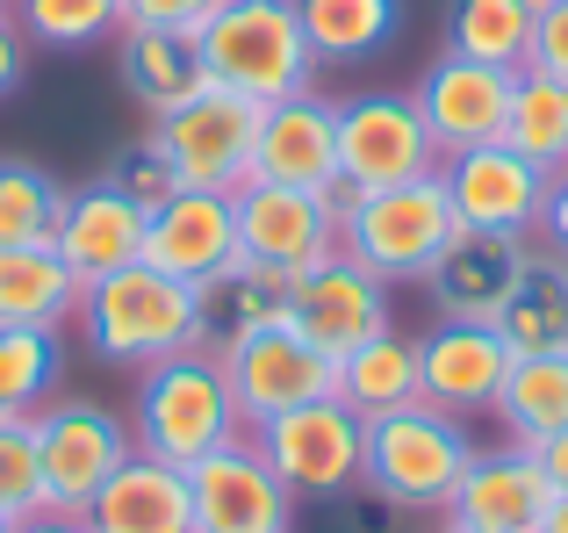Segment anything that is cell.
Segmentation results:
<instances>
[{
	"label": "cell",
	"instance_id": "cell-41",
	"mask_svg": "<svg viewBox=\"0 0 568 533\" xmlns=\"http://www.w3.org/2000/svg\"><path fill=\"white\" fill-rule=\"evenodd\" d=\"M532 454H540V469H547V483H555V491H568V425H561V433H555V440H540V447H532Z\"/></svg>",
	"mask_w": 568,
	"mask_h": 533
},
{
	"label": "cell",
	"instance_id": "cell-45",
	"mask_svg": "<svg viewBox=\"0 0 568 533\" xmlns=\"http://www.w3.org/2000/svg\"><path fill=\"white\" fill-rule=\"evenodd\" d=\"M0 14H8V0H0Z\"/></svg>",
	"mask_w": 568,
	"mask_h": 533
},
{
	"label": "cell",
	"instance_id": "cell-19",
	"mask_svg": "<svg viewBox=\"0 0 568 533\" xmlns=\"http://www.w3.org/2000/svg\"><path fill=\"white\" fill-rule=\"evenodd\" d=\"M288 324L310 339L317 353H332V361H346L353 346H367L375 332H388V281L367 274L361 260L332 253L324 266H310L303 281H295V310Z\"/></svg>",
	"mask_w": 568,
	"mask_h": 533
},
{
	"label": "cell",
	"instance_id": "cell-17",
	"mask_svg": "<svg viewBox=\"0 0 568 533\" xmlns=\"http://www.w3.org/2000/svg\"><path fill=\"white\" fill-rule=\"evenodd\" d=\"M547 505H555V483H547L540 454L504 440V447H475L468 476L439 520L454 533H532L547 520Z\"/></svg>",
	"mask_w": 568,
	"mask_h": 533
},
{
	"label": "cell",
	"instance_id": "cell-30",
	"mask_svg": "<svg viewBox=\"0 0 568 533\" xmlns=\"http://www.w3.org/2000/svg\"><path fill=\"white\" fill-rule=\"evenodd\" d=\"M532 22H540V0H454L446 8V51L483 58V66H504V72H526Z\"/></svg>",
	"mask_w": 568,
	"mask_h": 533
},
{
	"label": "cell",
	"instance_id": "cell-37",
	"mask_svg": "<svg viewBox=\"0 0 568 533\" xmlns=\"http://www.w3.org/2000/svg\"><path fill=\"white\" fill-rule=\"evenodd\" d=\"M209 14H216V0H123V22L173 29V37H194Z\"/></svg>",
	"mask_w": 568,
	"mask_h": 533
},
{
	"label": "cell",
	"instance_id": "cell-16",
	"mask_svg": "<svg viewBox=\"0 0 568 533\" xmlns=\"http://www.w3.org/2000/svg\"><path fill=\"white\" fill-rule=\"evenodd\" d=\"M252 181L274 188H310V195H338V101L317 87L260 109V144H252Z\"/></svg>",
	"mask_w": 568,
	"mask_h": 533
},
{
	"label": "cell",
	"instance_id": "cell-25",
	"mask_svg": "<svg viewBox=\"0 0 568 533\" xmlns=\"http://www.w3.org/2000/svg\"><path fill=\"white\" fill-rule=\"evenodd\" d=\"M497 332L511 353H568V260L561 253H532L518 260V281L497 310Z\"/></svg>",
	"mask_w": 568,
	"mask_h": 533
},
{
	"label": "cell",
	"instance_id": "cell-36",
	"mask_svg": "<svg viewBox=\"0 0 568 533\" xmlns=\"http://www.w3.org/2000/svg\"><path fill=\"white\" fill-rule=\"evenodd\" d=\"M109 181L123 188V195L138 202V210H159V202H173V195H181V167H173V159L159 152L152 138H144V144H130V152L115 159V173H109Z\"/></svg>",
	"mask_w": 568,
	"mask_h": 533
},
{
	"label": "cell",
	"instance_id": "cell-35",
	"mask_svg": "<svg viewBox=\"0 0 568 533\" xmlns=\"http://www.w3.org/2000/svg\"><path fill=\"white\" fill-rule=\"evenodd\" d=\"M0 512H8V520H37L43 512L37 425L29 419H0Z\"/></svg>",
	"mask_w": 568,
	"mask_h": 533
},
{
	"label": "cell",
	"instance_id": "cell-4",
	"mask_svg": "<svg viewBox=\"0 0 568 533\" xmlns=\"http://www.w3.org/2000/svg\"><path fill=\"white\" fill-rule=\"evenodd\" d=\"M475 462V440L460 419H446L439 404H403L367 419V454H361V491H375L396 512H446Z\"/></svg>",
	"mask_w": 568,
	"mask_h": 533
},
{
	"label": "cell",
	"instance_id": "cell-18",
	"mask_svg": "<svg viewBox=\"0 0 568 533\" xmlns=\"http://www.w3.org/2000/svg\"><path fill=\"white\" fill-rule=\"evenodd\" d=\"M237 210L231 195H209V188H181L173 202L144 210V266L187 281V289H209L223 266H237Z\"/></svg>",
	"mask_w": 568,
	"mask_h": 533
},
{
	"label": "cell",
	"instance_id": "cell-24",
	"mask_svg": "<svg viewBox=\"0 0 568 533\" xmlns=\"http://www.w3.org/2000/svg\"><path fill=\"white\" fill-rule=\"evenodd\" d=\"M115 72L123 87L138 94V109L152 115H173L181 101L202 94V58H194V37H173V29H144V22H123V51H115Z\"/></svg>",
	"mask_w": 568,
	"mask_h": 533
},
{
	"label": "cell",
	"instance_id": "cell-29",
	"mask_svg": "<svg viewBox=\"0 0 568 533\" xmlns=\"http://www.w3.org/2000/svg\"><path fill=\"white\" fill-rule=\"evenodd\" d=\"M338 404H353L361 419L417 404V339H403L396 324H388L367 346H353L346 361H338Z\"/></svg>",
	"mask_w": 568,
	"mask_h": 533
},
{
	"label": "cell",
	"instance_id": "cell-40",
	"mask_svg": "<svg viewBox=\"0 0 568 533\" xmlns=\"http://www.w3.org/2000/svg\"><path fill=\"white\" fill-rule=\"evenodd\" d=\"M22 72H29V37L14 29V14H0V101L22 87Z\"/></svg>",
	"mask_w": 568,
	"mask_h": 533
},
{
	"label": "cell",
	"instance_id": "cell-38",
	"mask_svg": "<svg viewBox=\"0 0 568 533\" xmlns=\"http://www.w3.org/2000/svg\"><path fill=\"white\" fill-rule=\"evenodd\" d=\"M532 72H555L568 80V0H540V22H532Z\"/></svg>",
	"mask_w": 568,
	"mask_h": 533
},
{
	"label": "cell",
	"instance_id": "cell-6",
	"mask_svg": "<svg viewBox=\"0 0 568 533\" xmlns=\"http://www.w3.org/2000/svg\"><path fill=\"white\" fill-rule=\"evenodd\" d=\"M245 433L260 440L266 469L295 491V505H303V497H346V491H361L367 419L353 404H338V396L295 404V411H281V419H266V425H245Z\"/></svg>",
	"mask_w": 568,
	"mask_h": 533
},
{
	"label": "cell",
	"instance_id": "cell-10",
	"mask_svg": "<svg viewBox=\"0 0 568 533\" xmlns=\"http://www.w3.org/2000/svg\"><path fill=\"white\" fill-rule=\"evenodd\" d=\"M37 469H43V512H87L94 491L123 469L130 454V425L101 404H51L37 411Z\"/></svg>",
	"mask_w": 568,
	"mask_h": 533
},
{
	"label": "cell",
	"instance_id": "cell-42",
	"mask_svg": "<svg viewBox=\"0 0 568 533\" xmlns=\"http://www.w3.org/2000/svg\"><path fill=\"white\" fill-rule=\"evenodd\" d=\"M14 533H94V526H87L80 512H37V520H22Z\"/></svg>",
	"mask_w": 568,
	"mask_h": 533
},
{
	"label": "cell",
	"instance_id": "cell-22",
	"mask_svg": "<svg viewBox=\"0 0 568 533\" xmlns=\"http://www.w3.org/2000/svg\"><path fill=\"white\" fill-rule=\"evenodd\" d=\"M518 260H526V239L460 231L439 253V266L425 274L432 310H439V318H468V324H497L504 295H511V281H518Z\"/></svg>",
	"mask_w": 568,
	"mask_h": 533
},
{
	"label": "cell",
	"instance_id": "cell-44",
	"mask_svg": "<svg viewBox=\"0 0 568 533\" xmlns=\"http://www.w3.org/2000/svg\"><path fill=\"white\" fill-rule=\"evenodd\" d=\"M14 526H22V520H8V512H0V533H14Z\"/></svg>",
	"mask_w": 568,
	"mask_h": 533
},
{
	"label": "cell",
	"instance_id": "cell-23",
	"mask_svg": "<svg viewBox=\"0 0 568 533\" xmlns=\"http://www.w3.org/2000/svg\"><path fill=\"white\" fill-rule=\"evenodd\" d=\"M295 281H303V274H288V266H266V260H245V253H237V266H223V274L202 289L209 353L231 346V339H245V332H266V324H288V310H295Z\"/></svg>",
	"mask_w": 568,
	"mask_h": 533
},
{
	"label": "cell",
	"instance_id": "cell-46",
	"mask_svg": "<svg viewBox=\"0 0 568 533\" xmlns=\"http://www.w3.org/2000/svg\"><path fill=\"white\" fill-rule=\"evenodd\" d=\"M446 533H454V526H446Z\"/></svg>",
	"mask_w": 568,
	"mask_h": 533
},
{
	"label": "cell",
	"instance_id": "cell-28",
	"mask_svg": "<svg viewBox=\"0 0 568 533\" xmlns=\"http://www.w3.org/2000/svg\"><path fill=\"white\" fill-rule=\"evenodd\" d=\"M317 66H367L403 22V0H295Z\"/></svg>",
	"mask_w": 568,
	"mask_h": 533
},
{
	"label": "cell",
	"instance_id": "cell-1",
	"mask_svg": "<svg viewBox=\"0 0 568 533\" xmlns=\"http://www.w3.org/2000/svg\"><path fill=\"white\" fill-rule=\"evenodd\" d=\"M72 324H80L87 353L109 368H159L173 353L209 346V324H202V289L159 274V266L130 260L115 274L80 281V303H72Z\"/></svg>",
	"mask_w": 568,
	"mask_h": 533
},
{
	"label": "cell",
	"instance_id": "cell-43",
	"mask_svg": "<svg viewBox=\"0 0 568 533\" xmlns=\"http://www.w3.org/2000/svg\"><path fill=\"white\" fill-rule=\"evenodd\" d=\"M532 533H568V491H555V505H547V520Z\"/></svg>",
	"mask_w": 568,
	"mask_h": 533
},
{
	"label": "cell",
	"instance_id": "cell-27",
	"mask_svg": "<svg viewBox=\"0 0 568 533\" xmlns=\"http://www.w3.org/2000/svg\"><path fill=\"white\" fill-rule=\"evenodd\" d=\"M80 303V274L51 245H0V324H58Z\"/></svg>",
	"mask_w": 568,
	"mask_h": 533
},
{
	"label": "cell",
	"instance_id": "cell-14",
	"mask_svg": "<svg viewBox=\"0 0 568 533\" xmlns=\"http://www.w3.org/2000/svg\"><path fill=\"white\" fill-rule=\"evenodd\" d=\"M237 210V245L245 260L288 266V274H310L338 253V195H310V188H274V181H245L231 195Z\"/></svg>",
	"mask_w": 568,
	"mask_h": 533
},
{
	"label": "cell",
	"instance_id": "cell-5",
	"mask_svg": "<svg viewBox=\"0 0 568 533\" xmlns=\"http://www.w3.org/2000/svg\"><path fill=\"white\" fill-rule=\"evenodd\" d=\"M454 239H460V217H454V202H446L439 173L403 181V188H375V195H353L346 210H338V253L361 260L367 274H382L388 289H396V281H425Z\"/></svg>",
	"mask_w": 568,
	"mask_h": 533
},
{
	"label": "cell",
	"instance_id": "cell-26",
	"mask_svg": "<svg viewBox=\"0 0 568 533\" xmlns=\"http://www.w3.org/2000/svg\"><path fill=\"white\" fill-rule=\"evenodd\" d=\"M489 419H497L504 440H518V447L555 440L568 425V353H518Z\"/></svg>",
	"mask_w": 568,
	"mask_h": 533
},
{
	"label": "cell",
	"instance_id": "cell-12",
	"mask_svg": "<svg viewBox=\"0 0 568 533\" xmlns=\"http://www.w3.org/2000/svg\"><path fill=\"white\" fill-rule=\"evenodd\" d=\"M446 202H454L460 231H489V239H540V210H547V181L532 159H518L511 144H475V152H454L439 167Z\"/></svg>",
	"mask_w": 568,
	"mask_h": 533
},
{
	"label": "cell",
	"instance_id": "cell-7",
	"mask_svg": "<svg viewBox=\"0 0 568 533\" xmlns=\"http://www.w3.org/2000/svg\"><path fill=\"white\" fill-rule=\"evenodd\" d=\"M425 173H439V144H432L410 94H382L375 87V94L338 101V202L425 181Z\"/></svg>",
	"mask_w": 568,
	"mask_h": 533
},
{
	"label": "cell",
	"instance_id": "cell-33",
	"mask_svg": "<svg viewBox=\"0 0 568 533\" xmlns=\"http://www.w3.org/2000/svg\"><path fill=\"white\" fill-rule=\"evenodd\" d=\"M65 188L37 159H0V245H51Z\"/></svg>",
	"mask_w": 568,
	"mask_h": 533
},
{
	"label": "cell",
	"instance_id": "cell-3",
	"mask_svg": "<svg viewBox=\"0 0 568 533\" xmlns=\"http://www.w3.org/2000/svg\"><path fill=\"white\" fill-rule=\"evenodd\" d=\"M237 433H245V419H237V396H231L223 361L209 346L173 353V361L138 375V396H130V447L138 454L194 469L202 454H216Z\"/></svg>",
	"mask_w": 568,
	"mask_h": 533
},
{
	"label": "cell",
	"instance_id": "cell-13",
	"mask_svg": "<svg viewBox=\"0 0 568 533\" xmlns=\"http://www.w3.org/2000/svg\"><path fill=\"white\" fill-rule=\"evenodd\" d=\"M511 80H518V72L483 66V58H460V51H439L425 72H417L410 101H417V115H425L432 144H439V167L454 152H475V144H497L504 138Z\"/></svg>",
	"mask_w": 568,
	"mask_h": 533
},
{
	"label": "cell",
	"instance_id": "cell-21",
	"mask_svg": "<svg viewBox=\"0 0 568 533\" xmlns=\"http://www.w3.org/2000/svg\"><path fill=\"white\" fill-rule=\"evenodd\" d=\"M94 533H194L187 512V469L152 462V454L130 447L123 469L94 491V505L80 512Z\"/></svg>",
	"mask_w": 568,
	"mask_h": 533
},
{
	"label": "cell",
	"instance_id": "cell-34",
	"mask_svg": "<svg viewBox=\"0 0 568 533\" xmlns=\"http://www.w3.org/2000/svg\"><path fill=\"white\" fill-rule=\"evenodd\" d=\"M8 14L29 43L51 51H87L109 29H123V0H8Z\"/></svg>",
	"mask_w": 568,
	"mask_h": 533
},
{
	"label": "cell",
	"instance_id": "cell-32",
	"mask_svg": "<svg viewBox=\"0 0 568 533\" xmlns=\"http://www.w3.org/2000/svg\"><path fill=\"white\" fill-rule=\"evenodd\" d=\"M58 332L43 324H0V419H37L58 396Z\"/></svg>",
	"mask_w": 568,
	"mask_h": 533
},
{
	"label": "cell",
	"instance_id": "cell-15",
	"mask_svg": "<svg viewBox=\"0 0 568 533\" xmlns=\"http://www.w3.org/2000/svg\"><path fill=\"white\" fill-rule=\"evenodd\" d=\"M511 361L518 353L504 346L497 324L439 318L417 339V396L468 425V419H483V411H497V390H504V375H511Z\"/></svg>",
	"mask_w": 568,
	"mask_h": 533
},
{
	"label": "cell",
	"instance_id": "cell-20",
	"mask_svg": "<svg viewBox=\"0 0 568 533\" xmlns=\"http://www.w3.org/2000/svg\"><path fill=\"white\" fill-rule=\"evenodd\" d=\"M51 253L65 260L80 281L115 274V266H130V260L144 253V210H138V202H130L115 181L65 188V210H58Z\"/></svg>",
	"mask_w": 568,
	"mask_h": 533
},
{
	"label": "cell",
	"instance_id": "cell-9",
	"mask_svg": "<svg viewBox=\"0 0 568 533\" xmlns=\"http://www.w3.org/2000/svg\"><path fill=\"white\" fill-rule=\"evenodd\" d=\"M216 361H223V382H231L245 425H266L295 404L338 396V361L317 353L295 324H266V332L231 339V346H216Z\"/></svg>",
	"mask_w": 568,
	"mask_h": 533
},
{
	"label": "cell",
	"instance_id": "cell-11",
	"mask_svg": "<svg viewBox=\"0 0 568 533\" xmlns=\"http://www.w3.org/2000/svg\"><path fill=\"white\" fill-rule=\"evenodd\" d=\"M194 533H295V491L266 469L260 440L237 433L187 469Z\"/></svg>",
	"mask_w": 568,
	"mask_h": 533
},
{
	"label": "cell",
	"instance_id": "cell-31",
	"mask_svg": "<svg viewBox=\"0 0 568 533\" xmlns=\"http://www.w3.org/2000/svg\"><path fill=\"white\" fill-rule=\"evenodd\" d=\"M504 144L518 159H532L540 173L568 167V80L555 72H518L511 80V115H504Z\"/></svg>",
	"mask_w": 568,
	"mask_h": 533
},
{
	"label": "cell",
	"instance_id": "cell-2",
	"mask_svg": "<svg viewBox=\"0 0 568 533\" xmlns=\"http://www.w3.org/2000/svg\"><path fill=\"white\" fill-rule=\"evenodd\" d=\"M194 58L202 80L245 101H288L317 80V58L303 43V14L295 0H216L202 29H194Z\"/></svg>",
	"mask_w": 568,
	"mask_h": 533
},
{
	"label": "cell",
	"instance_id": "cell-39",
	"mask_svg": "<svg viewBox=\"0 0 568 533\" xmlns=\"http://www.w3.org/2000/svg\"><path fill=\"white\" fill-rule=\"evenodd\" d=\"M540 245L547 253H561L568 260V167L547 181V210H540Z\"/></svg>",
	"mask_w": 568,
	"mask_h": 533
},
{
	"label": "cell",
	"instance_id": "cell-8",
	"mask_svg": "<svg viewBox=\"0 0 568 533\" xmlns=\"http://www.w3.org/2000/svg\"><path fill=\"white\" fill-rule=\"evenodd\" d=\"M152 144L181 167V188H209V195H237L252 181V144H260V101L202 87L173 115L152 123Z\"/></svg>",
	"mask_w": 568,
	"mask_h": 533
}]
</instances>
